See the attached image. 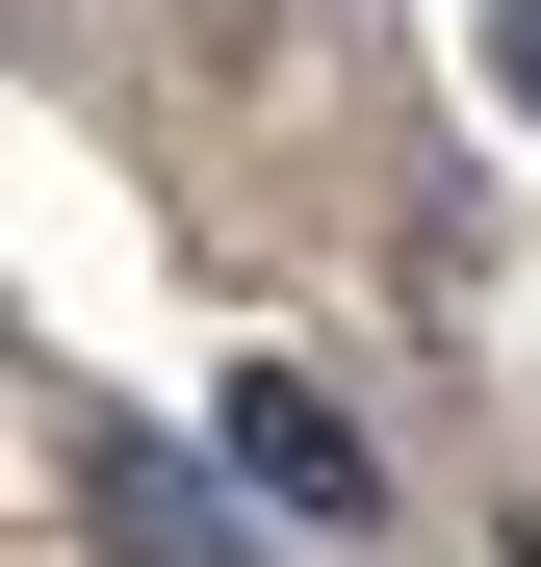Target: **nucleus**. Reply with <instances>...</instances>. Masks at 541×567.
Segmentation results:
<instances>
[{
  "label": "nucleus",
  "mask_w": 541,
  "mask_h": 567,
  "mask_svg": "<svg viewBox=\"0 0 541 567\" xmlns=\"http://www.w3.org/2000/svg\"><path fill=\"white\" fill-rule=\"evenodd\" d=\"M232 464H258V491H284V516H361V491H387V464H361L310 388H232Z\"/></svg>",
  "instance_id": "1"
},
{
  "label": "nucleus",
  "mask_w": 541,
  "mask_h": 567,
  "mask_svg": "<svg viewBox=\"0 0 541 567\" xmlns=\"http://www.w3.org/2000/svg\"><path fill=\"white\" fill-rule=\"evenodd\" d=\"M104 542H129V567H258V542H232V491H180L155 439H104Z\"/></svg>",
  "instance_id": "2"
},
{
  "label": "nucleus",
  "mask_w": 541,
  "mask_h": 567,
  "mask_svg": "<svg viewBox=\"0 0 541 567\" xmlns=\"http://www.w3.org/2000/svg\"><path fill=\"white\" fill-rule=\"evenodd\" d=\"M490 104H541V0H490Z\"/></svg>",
  "instance_id": "3"
}]
</instances>
